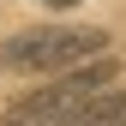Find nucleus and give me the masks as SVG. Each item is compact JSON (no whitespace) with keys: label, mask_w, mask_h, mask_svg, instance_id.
I'll return each mask as SVG.
<instances>
[{"label":"nucleus","mask_w":126,"mask_h":126,"mask_svg":"<svg viewBox=\"0 0 126 126\" xmlns=\"http://www.w3.org/2000/svg\"><path fill=\"white\" fill-rule=\"evenodd\" d=\"M66 126H126V90H90L84 102L66 114Z\"/></svg>","instance_id":"3"},{"label":"nucleus","mask_w":126,"mask_h":126,"mask_svg":"<svg viewBox=\"0 0 126 126\" xmlns=\"http://www.w3.org/2000/svg\"><path fill=\"white\" fill-rule=\"evenodd\" d=\"M108 36L90 24H42V30H18L0 42V72H72L96 60Z\"/></svg>","instance_id":"1"},{"label":"nucleus","mask_w":126,"mask_h":126,"mask_svg":"<svg viewBox=\"0 0 126 126\" xmlns=\"http://www.w3.org/2000/svg\"><path fill=\"white\" fill-rule=\"evenodd\" d=\"M108 78H114V60H108V54H96V60H84V66H72L60 84L18 96V102L6 108V126H66V114L90 96V90H102Z\"/></svg>","instance_id":"2"},{"label":"nucleus","mask_w":126,"mask_h":126,"mask_svg":"<svg viewBox=\"0 0 126 126\" xmlns=\"http://www.w3.org/2000/svg\"><path fill=\"white\" fill-rule=\"evenodd\" d=\"M48 6H78V0H48Z\"/></svg>","instance_id":"4"}]
</instances>
